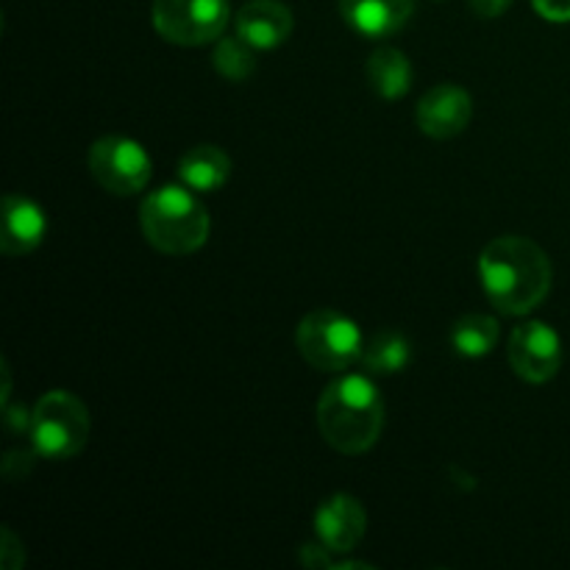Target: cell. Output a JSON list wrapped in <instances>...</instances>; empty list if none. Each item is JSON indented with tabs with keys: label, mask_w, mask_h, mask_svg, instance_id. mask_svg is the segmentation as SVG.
<instances>
[{
	"label": "cell",
	"mask_w": 570,
	"mask_h": 570,
	"mask_svg": "<svg viewBox=\"0 0 570 570\" xmlns=\"http://www.w3.org/2000/svg\"><path fill=\"white\" fill-rule=\"evenodd\" d=\"M479 278L490 304L510 317L538 309L551 289V262L538 243L504 234L484 245L479 256Z\"/></svg>",
	"instance_id": "1"
},
{
	"label": "cell",
	"mask_w": 570,
	"mask_h": 570,
	"mask_svg": "<svg viewBox=\"0 0 570 570\" xmlns=\"http://www.w3.org/2000/svg\"><path fill=\"white\" fill-rule=\"evenodd\" d=\"M384 426V399L371 376L348 373L323 390L317 401V429L334 451L365 454L376 445Z\"/></svg>",
	"instance_id": "2"
},
{
	"label": "cell",
	"mask_w": 570,
	"mask_h": 570,
	"mask_svg": "<svg viewBox=\"0 0 570 570\" xmlns=\"http://www.w3.org/2000/svg\"><path fill=\"white\" fill-rule=\"evenodd\" d=\"M145 239L167 256H187L209 239V212L187 184H165L139 206Z\"/></svg>",
	"instance_id": "3"
},
{
	"label": "cell",
	"mask_w": 570,
	"mask_h": 570,
	"mask_svg": "<svg viewBox=\"0 0 570 570\" xmlns=\"http://www.w3.org/2000/svg\"><path fill=\"white\" fill-rule=\"evenodd\" d=\"M89 410L67 390H50L33 406L28 417V434L45 460H72L89 440Z\"/></svg>",
	"instance_id": "4"
},
{
	"label": "cell",
	"mask_w": 570,
	"mask_h": 570,
	"mask_svg": "<svg viewBox=\"0 0 570 570\" xmlns=\"http://www.w3.org/2000/svg\"><path fill=\"white\" fill-rule=\"evenodd\" d=\"M295 345L301 356L323 373L348 371L354 362H360L362 348H365L360 326L337 309L309 312L298 323Z\"/></svg>",
	"instance_id": "5"
},
{
	"label": "cell",
	"mask_w": 570,
	"mask_h": 570,
	"mask_svg": "<svg viewBox=\"0 0 570 570\" xmlns=\"http://www.w3.org/2000/svg\"><path fill=\"white\" fill-rule=\"evenodd\" d=\"M228 0H154L156 33L181 48L217 42L228 26Z\"/></svg>",
	"instance_id": "6"
},
{
	"label": "cell",
	"mask_w": 570,
	"mask_h": 570,
	"mask_svg": "<svg viewBox=\"0 0 570 570\" xmlns=\"http://www.w3.org/2000/svg\"><path fill=\"white\" fill-rule=\"evenodd\" d=\"M89 176L111 195H137L148 187L150 173H154V161H150L148 150L128 137H100L95 139L92 148L87 154Z\"/></svg>",
	"instance_id": "7"
},
{
	"label": "cell",
	"mask_w": 570,
	"mask_h": 570,
	"mask_svg": "<svg viewBox=\"0 0 570 570\" xmlns=\"http://www.w3.org/2000/svg\"><path fill=\"white\" fill-rule=\"evenodd\" d=\"M510 365L523 382H551L562 367L560 334L543 321H523L510 337Z\"/></svg>",
	"instance_id": "8"
},
{
	"label": "cell",
	"mask_w": 570,
	"mask_h": 570,
	"mask_svg": "<svg viewBox=\"0 0 570 570\" xmlns=\"http://www.w3.org/2000/svg\"><path fill=\"white\" fill-rule=\"evenodd\" d=\"M473 117V98L456 83H438L421 98L415 109L417 128L432 139L460 137Z\"/></svg>",
	"instance_id": "9"
},
{
	"label": "cell",
	"mask_w": 570,
	"mask_h": 570,
	"mask_svg": "<svg viewBox=\"0 0 570 570\" xmlns=\"http://www.w3.org/2000/svg\"><path fill=\"white\" fill-rule=\"evenodd\" d=\"M367 515L360 501L348 493H334L315 510V534L334 554H348L362 543Z\"/></svg>",
	"instance_id": "10"
},
{
	"label": "cell",
	"mask_w": 570,
	"mask_h": 570,
	"mask_svg": "<svg viewBox=\"0 0 570 570\" xmlns=\"http://www.w3.org/2000/svg\"><path fill=\"white\" fill-rule=\"evenodd\" d=\"M48 234V215L28 195H6L0 217V250L6 256H26L42 245Z\"/></svg>",
	"instance_id": "11"
},
{
	"label": "cell",
	"mask_w": 570,
	"mask_h": 570,
	"mask_svg": "<svg viewBox=\"0 0 570 570\" xmlns=\"http://www.w3.org/2000/svg\"><path fill=\"white\" fill-rule=\"evenodd\" d=\"M234 28L256 50H273L293 33V11L282 0H248L237 11Z\"/></svg>",
	"instance_id": "12"
},
{
	"label": "cell",
	"mask_w": 570,
	"mask_h": 570,
	"mask_svg": "<svg viewBox=\"0 0 570 570\" xmlns=\"http://www.w3.org/2000/svg\"><path fill=\"white\" fill-rule=\"evenodd\" d=\"M415 0H340L343 20L365 39H387L410 22Z\"/></svg>",
	"instance_id": "13"
},
{
	"label": "cell",
	"mask_w": 570,
	"mask_h": 570,
	"mask_svg": "<svg viewBox=\"0 0 570 570\" xmlns=\"http://www.w3.org/2000/svg\"><path fill=\"white\" fill-rule=\"evenodd\" d=\"M232 176V159L217 145H195L178 159V178L195 193H215Z\"/></svg>",
	"instance_id": "14"
},
{
	"label": "cell",
	"mask_w": 570,
	"mask_h": 570,
	"mask_svg": "<svg viewBox=\"0 0 570 570\" xmlns=\"http://www.w3.org/2000/svg\"><path fill=\"white\" fill-rule=\"evenodd\" d=\"M367 81L384 100H399L412 87V65L399 48H379L367 59Z\"/></svg>",
	"instance_id": "15"
},
{
	"label": "cell",
	"mask_w": 570,
	"mask_h": 570,
	"mask_svg": "<svg viewBox=\"0 0 570 570\" xmlns=\"http://www.w3.org/2000/svg\"><path fill=\"white\" fill-rule=\"evenodd\" d=\"M412 360L410 340L401 332H382L362 348V367L371 376H395L404 371Z\"/></svg>",
	"instance_id": "16"
},
{
	"label": "cell",
	"mask_w": 570,
	"mask_h": 570,
	"mask_svg": "<svg viewBox=\"0 0 570 570\" xmlns=\"http://www.w3.org/2000/svg\"><path fill=\"white\" fill-rule=\"evenodd\" d=\"M499 343V321L490 315H465L451 328V345L465 360H482Z\"/></svg>",
	"instance_id": "17"
},
{
	"label": "cell",
	"mask_w": 570,
	"mask_h": 570,
	"mask_svg": "<svg viewBox=\"0 0 570 570\" xmlns=\"http://www.w3.org/2000/svg\"><path fill=\"white\" fill-rule=\"evenodd\" d=\"M254 50H256L254 45L245 42L239 33L217 39L215 56H212V61H215V70L220 72L223 78H228V81H248L256 70Z\"/></svg>",
	"instance_id": "18"
},
{
	"label": "cell",
	"mask_w": 570,
	"mask_h": 570,
	"mask_svg": "<svg viewBox=\"0 0 570 570\" xmlns=\"http://www.w3.org/2000/svg\"><path fill=\"white\" fill-rule=\"evenodd\" d=\"M534 11L549 22H570V0H532Z\"/></svg>",
	"instance_id": "19"
},
{
	"label": "cell",
	"mask_w": 570,
	"mask_h": 570,
	"mask_svg": "<svg viewBox=\"0 0 570 570\" xmlns=\"http://www.w3.org/2000/svg\"><path fill=\"white\" fill-rule=\"evenodd\" d=\"M473 11L484 20H493V17H501L512 6V0H468Z\"/></svg>",
	"instance_id": "20"
}]
</instances>
